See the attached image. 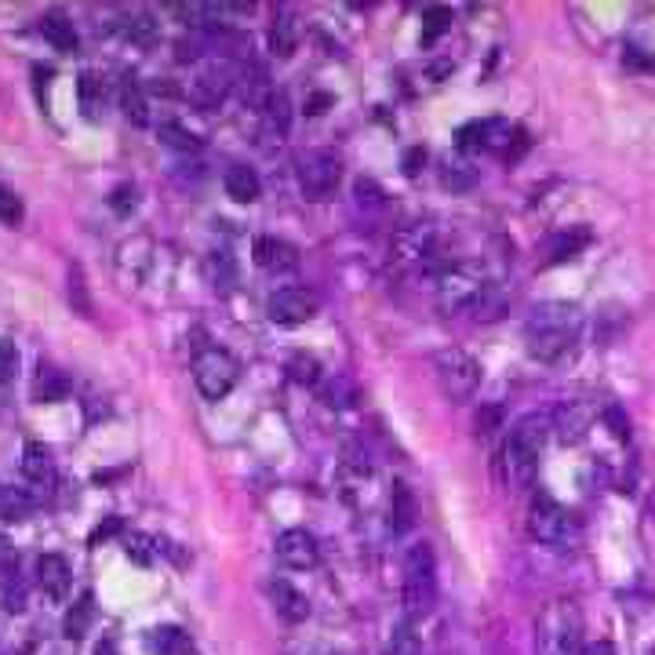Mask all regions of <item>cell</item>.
Returning a JSON list of instances; mask_svg holds the SVG:
<instances>
[{
  "label": "cell",
  "mask_w": 655,
  "mask_h": 655,
  "mask_svg": "<svg viewBox=\"0 0 655 655\" xmlns=\"http://www.w3.org/2000/svg\"><path fill=\"white\" fill-rule=\"evenodd\" d=\"M91 619H95V597L84 594L77 605L70 608V615H66V623H62V630H66V637L70 641H81L84 634H88Z\"/></svg>",
  "instance_id": "obj_25"
},
{
  "label": "cell",
  "mask_w": 655,
  "mask_h": 655,
  "mask_svg": "<svg viewBox=\"0 0 655 655\" xmlns=\"http://www.w3.org/2000/svg\"><path fill=\"white\" fill-rule=\"evenodd\" d=\"M22 474L33 484H55V459L44 441H26L22 448Z\"/></svg>",
  "instance_id": "obj_18"
},
{
  "label": "cell",
  "mask_w": 655,
  "mask_h": 655,
  "mask_svg": "<svg viewBox=\"0 0 655 655\" xmlns=\"http://www.w3.org/2000/svg\"><path fill=\"white\" fill-rule=\"evenodd\" d=\"M546 437H550V419L546 415H524V419H517L514 430H510L503 466H506V481L514 484V488H532L535 470H539V455L546 448Z\"/></svg>",
  "instance_id": "obj_2"
},
{
  "label": "cell",
  "mask_w": 655,
  "mask_h": 655,
  "mask_svg": "<svg viewBox=\"0 0 655 655\" xmlns=\"http://www.w3.org/2000/svg\"><path fill=\"white\" fill-rule=\"evenodd\" d=\"M321 401L328 404V408H353V401H357V386H353V379H346V375H335V379H328V383L321 386Z\"/></svg>",
  "instance_id": "obj_26"
},
{
  "label": "cell",
  "mask_w": 655,
  "mask_h": 655,
  "mask_svg": "<svg viewBox=\"0 0 655 655\" xmlns=\"http://www.w3.org/2000/svg\"><path fill=\"white\" fill-rule=\"evenodd\" d=\"M237 379H241V364L233 361L226 350L208 346V350L197 353V361H193V383H197V390L208 401H222L237 386Z\"/></svg>",
  "instance_id": "obj_7"
},
{
  "label": "cell",
  "mask_w": 655,
  "mask_h": 655,
  "mask_svg": "<svg viewBox=\"0 0 655 655\" xmlns=\"http://www.w3.org/2000/svg\"><path fill=\"white\" fill-rule=\"evenodd\" d=\"M0 597L8 612H22V586H19V554L15 546L0 535Z\"/></svg>",
  "instance_id": "obj_14"
},
{
  "label": "cell",
  "mask_w": 655,
  "mask_h": 655,
  "mask_svg": "<svg viewBox=\"0 0 655 655\" xmlns=\"http://www.w3.org/2000/svg\"><path fill=\"white\" fill-rule=\"evenodd\" d=\"M124 524H121V517H106V521L99 524V528H95V532H91V546H99V543H106V539H110V535H117L121 532Z\"/></svg>",
  "instance_id": "obj_41"
},
{
  "label": "cell",
  "mask_w": 655,
  "mask_h": 655,
  "mask_svg": "<svg viewBox=\"0 0 655 655\" xmlns=\"http://www.w3.org/2000/svg\"><path fill=\"white\" fill-rule=\"evenodd\" d=\"M252 259L266 273H295L299 270V252L281 237H255Z\"/></svg>",
  "instance_id": "obj_12"
},
{
  "label": "cell",
  "mask_w": 655,
  "mask_h": 655,
  "mask_svg": "<svg viewBox=\"0 0 655 655\" xmlns=\"http://www.w3.org/2000/svg\"><path fill=\"white\" fill-rule=\"evenodd\" d=\"M266 594H270L273 608H277V615H281L284 623H303L306 615H310V601L292 583H284V579H273L266 586Z\"/></svg>",
  "instance_id": "obj_17"
},
{
  "label": "cell",
  "mask_w": 655,
  "mask_h": 655,
  "mask_svg": "<svg viewBox=\"0 0 655 655\" xmlns=\"http://www.w3.org/2000/svg\"><path fill=\"white\" fill-rule=\"evenodd\" d=\"M288 375H292L295 383L317 386L321 383V364L313 361V357H306V353H295L292 361H288Z\"/></svg>",
  "instance_id": "obj_33"
},
{
  "label": "cell",
  "mask_w": 655,
  "mask_h": 655,
  "mask_svg": "<svg viewBox=\"0 0 655 655\" xmlns=\"http://www.w3.org/2000/svg\"><path fill=\"white\" fill-rule=\"evenodd\" d=\"M113 208L121 215H128L131 208H135V190H131V186H117V190H113Z\"/></svg>",
  "instance_id": "obj_43"
},
{
  "label": "cell",
  "mask_w": 655,
  "mask_h": 655,
  "mask_svg": "<svg viewBox=\"0 0 655 655\" xmlns=\"http://www.w3.org/2000/svg\"><path fill=\"white\" fill-rule=\"evenodd\" d=\"M33 510L30 495L19 492V488H0V517L4 521H26Z\"/></svg>",
  "instance_id": "obj_29"
},
{
  "label": "cell",
  "mask_w": 655,
  "mask_h": 655,
  "mask_svg": "<svg viewBox=\"0 0 655 655\" xmlns=\"http://www.w3.org/2000/svg\"><path fill=\"white\" fill-rule=\"evenodd\" d=\"M161 139L168 142V146H175V150H197L201 146V139L193 135V131H186L182 124H161Z\"/></svg>",
  "instance_id": "obj_37"
},
{
  "label": "cell",
  "mask_w": 655,
  "mask_h": 655,
  "mask_svg": "<svg viewBox=\"0 0 655 655\" xmlns=\"http://www.w3.org/2000/svg\"><path fill=\"white\" fill-rule=\"evenodd\" d=\"M226 91H230V77L226 73H204L201 81H197V102L201 106H219L222 99H226Z\"/></svg>",
  "instance_id": "obj_30"
},
{
  "label": "cell",
  "mask_w": 655,
  "mask_h": 655,
  "mask_svg": "<svg viewBox=\"0 0 655 655\" xmlns=\"http://www.w3.org/2000/svg\"><path fill=\"white\" fill-rule=\"evenodd\" d=\"M37 583L51 601H66V594H70V565L59 554L37 557Z\"/></svg>",
  "instance_id": "obj_16"
},
{
  "label": "cell",
  "mask_w": 655,
  "mask_h": 655,
  "mask_svg": "<svg viewBox=\"0 0 655 655\" xmlns=\"http://www.w3.org/2000/svg\"><path fill=\"white\" fill-rule=\"evenodd\" d=\"M579 655H615V645L612 641H590V645H583Z\"/></svg>",
  "instance_id": "obj_45"
},
{
  "label": "cell",
  "mask_w": 655,
  "mask_h": 655,
  "mask_svg": "<svg viewBox=\"0 0 655 655\" xmlns=\"http://www.w3.org/2000/svg\"><path fill=\"white\" fill-rule=\"evenodd\" d=\"M590 241H594V233L586 230V226H568V230L554 233V237H550V244H546L543 266H561V262H572L575 255L583 252Z\"/></svg>",
  "instance_id": "obj_15"
},
{
  "label": "cell",
  "mask_w": 655,
  "mask_h": 655,
  "mask_svg": "<svg viewBox=\"0 0 655 655\" xmlns=\"http://www.w3.org/2000/svg\"><path fill=\"white\" fill-rule=\"evenodd\" d=\"M277 557L288 568H313L321 550H317V539L306 528H288V532L277 535Z\"/></svg>",
  "instance_id": "obj_13"
},
{
  "label": "cell",
  "mask_w": 655,
  "mask_h": 655,
  "mask_svg": "<svg viewBox=\"0 0 655 655\" xmlns=\"http://www.w3.org/2000/svg\"><path fill=\"white\" fill-rule=\"evenodd\" d=\"M524 146H528L524 131L514 128L510 121H495V117H488V121H470L459 128V150L503 153V157L514 161Z\"/></svg>",
  "instance_id": "obj_5"
},
{
  "label": "cell",
  "mask_w": 655,
  "mask_h": 655,
  "mask_svg": "<svg viewBox=\"0 0 655 655\" xmlns=\"http://www.w3.org/2000/svg\"><path fill=\"white\" fill-rule=\"evenodd\" d=\"M321 303L317 295L306 292V288H281V292L270 295L266 313H270L273 324H284V328H295V324H310L317 317Z\"/></svg>",
  "instance_id": "obj_10"
},
{
  "label": "cell",
  "mask_w": 655,
  "mask_h": 655,
  "mask_svg": "<svg viewBox=\"0 0 655 655\" xmlns=\"http://www.w3.org/2000/svg\"><path fill=\"white\" fill-rule=\"evenodd\" d=\"M386 524H390L393 535H404L408 528L415 524V495L408 484H393L390 492V517H386Z\"/></svg>",
  "instance_id": "obj_22"
},
{
  "label": "cell",
  "mask_w": 655,
  "mask_h": 655,
  "mask_svg": "<svg viewBox=\"0 0 655 655\" xmlns=\"http://www.w3.org/2000/svg\"><path fill=\"white\" fill-rule=\"evenodd\" d=\"M343 161L332 150H310L299 157V186L306 201H328L339 190Z\"/></svg>",
  "instance_id": "obj_8"
},
{
  "label": "cell",
  "mask_w": 655,
  "mask_h": 655,
  "mask_svg": "<svg viewBox=\"0 0 655 655\" xmlns=\"http://www.w3.org/2000/svg\"><path fill=\"white\" fill-rule=\"evenodd\" d=\"M332 102V95H313V102H310V113H324V106Z\"/></svg>",
  "instance_id": "obj_47"
},
{
  "label": "cell",
  "mask_w": 655,
  "mask_h": 655,
  "mask_svg": "<svg viewBox=\"0 0 655 655\" xmlns=\"http://www.w3.org/2000/svg\"><path fill=\"white\" fill-rule=\"evenodd\" d=\"M423 22H426L423 44H430V41H434V37H437V33L448 30V22H452V11H444V8H426Z\"/></svg>",
  "instance_id": "obj_39"
},
{
  "label": "cell",
  "mask_w": 655,
  "mask_h": 655,
  "mask_svg": "<svg viewBox=\"0 0 655 655\" xmlns=\"http://www.w3.org/2000/svg\"><path fill=\"white\" fill-rule=\"evenodd\" d=\"M426 164V150L423 146H412V150L404 153V175L412 179V175H419V168Z\"/></svg>",
  "instance_id": "obj_42"
},
{
  "label": "cell",
  "mask_w": 655,
  "mask_h": 655,
  "mask_svg": "<svg viewBox=\"0 0 655 655\" xmlns=\"http://www.w3.org/2000/svg\"><path fill=\"white\" fill-rule=\"evenodd\" d=\"M95 655H121V652H117V645H113L110 637H106V641H99V645H95Z\"/></svg>",
  "instance_id": "obj_46"
},
{
  "label": "cell",
  "mask_w": 655,
  "mask_h": 655,
  "mask_svg": "<svg viewBox=\"0 0 655 655\" xmlns=\"http://www.w3.org/2000/svg\"><path fill=\"white\" fill-rule=\"evenodd\" d=\"M70 303L77 313H84V317H91V299H88V288H84V273L73 270L70 273Z\"/></svg>",
  "instance_id": "obj_38"
},
{
  "label": "cell",
  "mask_w": 655,
  "mask_h": 655,
  "mask_svg": "<svg viewBox=\"0 0 655 655\" xmlns=\"http://www.w3.org/2000/svg\"><path fill=\"white\" fill-rule=\"evenodd\" d=\"M41 37L62 55H73L77 51V30H73V19L62 15V11H48L41 19Z\"/></svg>",
  "instance_id": "obj_20"
},
{
  "label": "cell",
  "mask_w": 655,
  "mask_h": 655,
  "mask_svg": "<svg viewBox=\"0 0 655 655\" xmlns=\"http://www.w3.org/2000/svg\"><path fill=\"white\" fill-rule=\"evenodd\" d=\"M150 652L153 655H193V641L186 630H179V626H157V630H150Z\"/></svg>",
  "instance_id": "obj_23"
},
{
  "label": "cell",
  "mask_w": 655,
  "mask_h": 655,
  "mask_svg": "<svg viewBox=\"0 0 655 655\" xmlns=\"http://www.w3.org/2000/svg\"><path fill=\"white\" fill-rule=\"evenodd\" d=\"M353 201H357V208L379 212V208L386 204V193L379 190V182H375V179H357V182H353Z\"/></svg>",
  "instance_id": "obj_31"
},
{
  "label": "cell",
  "mask_w": 655,
  "mask_h": 655,
  "mask_svg": "<svg viewBox=\"0 0 655 655\" xmlns=\"http://www.w3.org/2000/svg\"><path fill=\"white\" fill-rule=\"evenodd\" d=\"M437 292H441V306L444 310H463V306H474L477 295L484 292V281L477 277L474 270H463V266H455L441 277L437 284Z\"/></svg>",
  "instance_id": "obj_11"
},
{
  "label": "cell",
  "mask_w": 655,
  "mask_h": 655,
  "mask_svg": "<svg viewBox=\"0 0 655 655\" xmlns=\"http://www.w3.org/2000/svg\"><path fill=\"white\" fill-rule=\"evenodd\" d=\"M539 652L579 655L583 652V615L572 601H554L539 619Z\"/></svg>",
  "instance_id": "obj_4"
},
{
  "label": "cell",
  "mask_w": 655,
  "mask_h": 655,
  "mask_svg": "<svg viewBox=\"0 0 655 655\" xmlns=\"http://www.w3.org/2000/svg\"><path fill=\"white\" fill-rule=\"evenodd\" d=\"M70 379L66 372H59L55 364H41L37 368V379H33V401L41 404H55V401H66L70 397Z\"/></svg>",
  "instance_id": "obj_19"
},
{
  "label": "cell",
  "mask_w": 655,
  "mask_h": 655,
  "mask_svg": "<svg viewBox=\"0 0 655 655\" xmlns=\"http://www.w3.org/2000/svg\"><path fill=\"white\" fill-rule=\"evenodd\" d=\"M419 634H415V626L404 619L397 630H393V637H390V648H386V655H419Z\"/></svg>",
  "instance_id": "obj_32"
},
{
  "label": "cell",
  "mask_w": 655,
  "mask_h": 655,
  "mask_svg": "<svg viewBox=\"0 0 655 655\" xmlns=\"http://www.w3.org/2000/svg\"><path fill=\"white\" fill-rule=\"evenodd\" d=\"M434 372H437V383L448 397L455 401H466V397H474L477 383H481V364L470 357L466 350H441L434 357Z\"/></svg>",
  "instance_id": "obj_9"
},
{
  "label": "cell",
  "mask_w": 655,
  "mask_h": 655,
  "mask_svg": "<svg viewBox=\"0 0 655 655\" xmlns=\"http://www.w3.org/2000/svg\"><path fill=\"white\" fill-rule=\"evenodd\" d=\"M128 557L131 561H139V565H150L153 561V546L146 535H128Z\"/></svg>",
  "instance_id": "obj_40"
},
{
  "label": "cell",
  "mask_w": 655,
  "mask_h": 655,
  "mask_svg": "<svg viewBox=\"0 0 655 655\" xmlns=\"http://www.w3.org/2000/svg\"><path fill=\"white\" fill-rule=\"evenodd\" d=\"M295 44H299V22H295L292 11H281V15L273 19V30H270V48H273V55L288 59V55L295 51Z\"/></svg>",
  "instance_id": "obj_24"
},
{
  "label": "cell",
  "mask_w": 655,
  "mask_h": 655,
  "mask_svg": "<svg viewBox=\"0 0 655 655\" xmlns=\"http://www.w3.org/2000/svg\"><path fill=\"white\" fill-rule=\"evenodd\" d=\"M124 37L135 44H153L157 41V22L150 15H131L128 26H124Z\"/></svg>",
  "instance_id": "obj_36"
},
{
  "label": "cell",
  "mask_w": 655,
  "mask_h": 655,
  "mask_svg": "<svg viewBox=\"0 0 655 655\" xmlns=\"http://www.w3.org/2000/svg\"><path fill=\"white\" fill-rule=\"evenodd\" d=\"M0 488H4V484H0Z\"/></svg>",
  "instance_id": "obj_48"
},
{
  "label": "cell",
  "mask_w": 655,
  "mask_h": 655,
  "mask_svg": "<svg viewBox=\"0 0 655 655\" xmlns=\"http://www.w3.org/2000/svg\"><path fill=\"white\" fill-rule=\"evenodd\" d=\"M437 605V557L430 543H415L404 554V619H426Z\"/></svg>",
  "instance_id": "obj_3"
},
{
  "label": "cell",
  "mask_w": 655,
  "mask_h": 655,
  "mask_svg": "<svg viewBox=\"0 0 655 655\" xmlns=\"http://www.w3.org/2000/svg\"><path fill=\"white\" fill-rule=\"evenodd\" d=\"M623 62H626V66H645V70H655V62L645 59V55H641V48H626Z\"/></svg>",
  "instance_id": "obj_44"
},
{
  "label": "cell",
  "mask_w": 655,
  "mask_h": 655,
  "mask_svg": "<svg viewBox=\"0 0 655 655\" xmlns=\"http://www.w3.org/2000/svg\"><path fill=\"white\" fill-rule=\"evenodd\" d=\"M77 91H81V110L88 121H99V110L102 102H106V91H102V81L95 77V73H81V84H77Z\"/></svg>",
  "instance_id": "obj_27"
},
{
  "label": "cell",
  "mask_w": 655,
  "mask_h": 655,
  "mask_svg": "<svg viewBox=\"0 0 655 655\" xmlns=\"http://www.w3.org/2000/svg\"><path fill=\"white\" fill-rule=\"evenodd\" d=\"M222 186H226V193H230L237 204H255V201H259V193H262L259 175H255L248 164H233V168H226Z\"/></svg>",
  "instance_id": "obj_21"
},
{
  "label": "cell",
  "mask_w": 655,
  "mask_h": 655,
  "mask_svg": "<svg viewBox=\"0 0 655 655\" xmlns=\"http://www.w3.org/2000/svg\"><path fill=\"white\" fill-rule=\"evenodd\" d=\"M583 332V310L572 303H543L535 306L532 317L524 321V343L535 361L554 364L565 353L575 350Z\"/></svg>",
  "instance_id": "obj_1"
},
{
  "label": "cell",
  "mask_w": 655,
  "mask_h": 655,
  "mask_svg": "<svg viewBox=\"0 0 655 655\" xmlns=\"http://www.w3.org/2000/svg\"><path fill=\"white\" fill-rule=\"evenodd\" d=\"M528 532H532V539H539V543L572 546L575 539H579V524H575V517L568 514L557 499L539 492L532 499V510H528Z\"/></svg>",
  "instance_id": "obj_6"
},
{
  "label": "cell",
  "mask_w": 655,
  "mask_h": 655,
  "mask_svg": "<svg viewBox=\"0 0 655 655\" xmlns=\"http://www.w3.org/2000/svg\"><path fill=\"white\" fill-rule=\"evenodd\" d=\"M19 375V346L11 339H0V390H8Z\"/></svg>",
  "instance_id": "obj_35"
},
{
  "label": "cell",
  "mask_w": 655,
  "mask_h": 655,
  "mask_svg": "<svg viewBox=\"0 0 655 655\" xmlns=\"http://www.w3.org/2000/svg\"><path fill=\"white\" fill-rule=\"evenodd\" d=\"M121 110H124V117L135 121V124L150 121V113H146V99H142V88L135 84V77H124V84H121Z\"/></svg>",
  "instance_id": "obj_28"
},
{
  "label": "cell",
  "mask_w": 655,
  "mask_h": 655,
  "mask_svg": "<svg viewBox=\"0 0 655 655\" xmlns=\"http://www.w3.org/2000/svg\"><path fill=\"white\" fill-rule=\"evenodd\" d=\"M22 219H26V208H22V197L15 190H8V186H0V222L4 226H22Z\"/></svg>",
  "instance_id": "obj_34"
}]
</instances>
